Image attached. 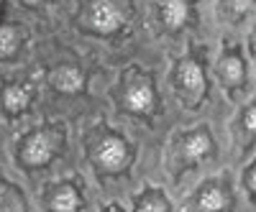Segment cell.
I'll return each mask as SVG.
<instances>
[{
    "label": "cell",
    "instance_id": "obj_2",
    "mask_svg": "<svg viewBox=\"0 0 256 212\" xmlns=\"http://www.w3.org/2000/svg\"><path fill=\"white\" fill-rule=\"evenodd\" d=\"M92 164L100 172L116 174L128 164V143L120 136H102L98 141V146L92 148Z\"/></svg>",
    "mask_w": 256,
    "mask_h": 212
},
{
    "label": "cell",
    "instance_id": "obj_16",
    "mask_svg": "<svg viewBox=\"0 0 256 212\" xmlns=\"http://www.w3.org/2000/svg\"><path fill=\"white\" fill-rule=\"evenodd\" d=\"M244 128L251 131V133H256V105H251V108L246 110V115H244Z\"/></svg>",
    "mask_w": 256,
    "mask_h": 212
},
{
    "label": "cell",
    "instance_id": "obj_12",
    "mask_svg": "<svg viewBox=\"0 0 256 212\" xmlns=\"http://www.w3.org/2000/svg\"><path fill=\"white\" fill-rule=\"evenodd\" d=\"M187 3L184 0H162V23L166 28H180L187 20Z\"/></svg>",
    "mask_w": 256,
    "mask_h": 212
},
{
    "label": "cell",
    "instance_id": "obj_9",
    "mask_svg": "<svg viewBox=\"0 0 256 212\" xmlns=\"http://www.w3.org/2000/svg\"><path fill=\"white\" fill-rule=\"evenodd\" d=\"M198 205H200L202 212H220V210H226V205H228L226 187H220V184H208L202 192L198 195Z\"/></svg>",
    "mask_w": 256,
    "mask_h": 212
},
{
    "label": "cell",
    "instance_id": "obj_11",
    "mask_svg": "<svg viewBox=\"0 0 256 212\" xmlns=\"http://www.w3.org/2000/svg\"><path fill=\"white\" fill-rule=\"evenodd\" d=\"M218 74H220V79L228 84V87H236V84H241L244 77H246L244 61H241L236 54L223 56V59H220V64H218Z\"/></svg>",
    "mask_w": 256,
    "mask_h": 212
},
{
    "label": "cell",
    "instance_id": "obj_10",
    "mask_svg": "<svg viewBox=\"0 0 256 212\" xmlns=\"http://www.w3.org/2000/svg\"><path fill=\"white\" fill-rule=\"evenodd\" d=\"M49 207H52V212H77V207H80L77 189L70 187V184L56 187L54 195H52V200H49Z\"/></svg>",
    "mask_w": 256,
    "mask_h": 212
},
{
    "label": "cell",
    "instance_id": "obj_4",
    "mask_svg": "<svg viewBox=\"0 0 256 212\" xmlns=\"http://www.w3.org/2000/svg\"><path fill=\"white\" fill-rule=\"evenodd\" d=\"M174 84L182 92H187V95H202V90H205V74H202L198 61H192V59L180 61V64L174 67Z\"/></svg>",
    "mask_w": 256,
    "mask_h": 212
},
{
    "label": "cell",
    "instance_id": "obj_3",
    "mask_svg": "<svg viewBox=\"0 0 256 212\" xmlns=\"http://www.w3.org/2000/svg\"><path fill=\"white\" fill-rule=\"evenodd\" d=\"M90 26L98 33H116L123 26V10L116 0H98L90 8Z\"/></svg>",
    "mask_w": 256,
    "mask_h": 212
},
{
    "label": "cell",
    "instance_id": "obj_13",
    "mask_svg": "<svg viewBox=\"0 0 256 212\" xmlns=\"http://www.w3.org/2000/svg\"><path fill=\"white\" fill-rule=\"evenodd\" d=\"M134 212H169V202L156 189H146V192L136 200Z\"/></svg>",
    "mask_w": 256,
    "mask_h": 212
},
{
    "label": "cell",
    "instance_id": "obj_15",
    "mask_svg": "<svg viewBox=\"0 0 256 212\" xmlns=\"http://www.w3.org/2000/svg\"><path fill=\"white\" fill-rule=\"evenodd\" d=\"M18 49V36L13 26H0V59H10Z\"/></svg>",
    "mask_w": 256,
    "mask_h": 212
},
{
    "label": "cell",
    "instance_id": "obj_19",
    "mask_svg": "<svg viewBox=\"0 0 256 212\" xmlns=\"http://www.w3.org/2000/svg\"><path fill=\"white\" fill-rule=\"evenodd\" d=\"M108 212H123V210H120V207H110Z\"/></svg>",
    "mask_w": 256,
    "mask_h": 212
},
{
    "label": "cell",
    "instance_id": "obj_7",
    "mask_svg": "<svg viewBox=\"0 0 256 212\" xmlns=\"http://www.w3.org/2000/svg\"><path fill=\"white\" fill-rule=\"evenodd\" d=\"M49 82L59 92H80L84 84V74L77 67H59L49 74Z\"/></svg>",
    "mask_w": 256,
    "mask_h": 212
},
{
    "label": "cell",
    "instance_id": "obj_8",
    "mask_svg": "<svg viewBox=\"0 0 256 212\" xmlns=\"http://www.w3.org/2000/svg\"><path fill=\"white\" fill-rule=\"evenodd\" d=\"M28 102H31V95H28V90L24 87V84H6L3 87V108H6V113H10V115L24 113L28 108Z\"/></svg>",
    "mask_w": 256,
    "mask_h": 212
},
{
    "label": "cell",
    "instance_id": "obj_6",
    "mask_svg": "<svg viewBox=\"0 0 256 212\" xmlns=\"http://www.w3.org/2000/svg\"><path fill=\"white\" fill-rule=\"evenodd\" d=\"M180 151L187 161H200L205 156H210L212 151V141H210V133L208 128H198V131H192L182 138L180 143Z\"/></svg>",
    "mask_w": 256,
    "mask_h": 212
},
{
    "label": "cell",
    "instance_id": "obj_17",
    "mask_svg": "<svg viewBox=\"0 0 256 212\" xmlns=\"http://www.w3.org/2000/svg\"><path fill=\"white\" fill-rule=\"evenodd\" d=\"M246 187L251 189V192L256 195V164L248 169V172H246Z\"/></svg>",
    "mask_w": 256,
    "mask_h": 212
},
{
    "label": "cell",
    "instance_id": "obj_14",
    "mask_svg": "<svg viewBox=\"0 0 256 212\" xmlns=\"http://www.w3.org/2000/svg\"><path fill=\"white\" fill-rule=\"evenodd\" d=\"M0 212H26V202L16 187L0 182Z\"/></svg>",
    "mask_w": 256,
    "mask_h": 212
},
{
    "label": "cell",
    "instance_id": "obj_1",
    "mask_svg": "<svg viewBox=\"0 0 256 212\" xmlns=\"http://www.w3.org/2000/svg\"><path fill=\"white\" fill-rule=\"evenodd\" d=\"M62 146V133L59 128H44L31 133L24 146H20V161L26 166H44L54 159V154Z\"/></svg>",
    "mask_w": 256,
    "mask_h": 212
},
{
    "label": "cell",
    "instance_id": "obj_5",
    "mask_svg": "<svg viewBox=\"0 0 256 212\" xmlns=\"http://www.w3.org/2000/svg\"><path fill=\"white\" fill-rule=\"evenodd\" d=\"M123 105L131 113H152L154 105H156L152 84L144 82V79H136L134 84H128L126 92H123Z\"/></svg>",
    "mask_w": 256,
    "mask_h": 212
},
{
    "label": "cell",
    "instance_id": "obj_18",
    "mask_svg": "<svg viewBox=\"0 0 256 212\" xmlns=\"http://www.w3.org/2000/svg\"><path fill=\"white\" fill-rule=\"evenodd\" d=\"M26 5H38V3H44V0H24Z\"/></svg>",
    "mask_w": 256,
    "mask_h": 212
}]
</instances>
